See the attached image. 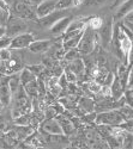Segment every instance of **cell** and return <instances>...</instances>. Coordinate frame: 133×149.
<instances>
[{
    "label": "cell",
    "instance_id": "4dcf8cb0",
    "mask_svg": "<svg viewBox=\"0 0 133 149\" xmlns=\"http://www.w3.org/2000/svg\"><path fill=\"white\" fill-rule=\"evenodd\" d=\"M124 94H125V95H124L125 104L128 105V106H132V107H133V88L127 90Z\"/></svg>",
    "mask_w": 133,
    "mask_h": 149
},
{
    "label": "cell",
    "instance_id": "ab89813d",
    "mask_svg": "<svg viewBox=\"0 0 133 149\" xmlns=\"http://www.w3.org/2000/svg\"><path fill=\"white\" fill-rule=\"evenodd\" d=\"M0 8H3V10H5V11H8V12H10L8 6H7V4L5 3V0H0Z\"/></svg>",
    "mask_w": 133,
    "mask_h": 149
},
{
    "label": "cell",
    "instance_id": "277c9868",
    "mask_svg": "<svg viewBox=\"0 0 133 149\" xmlns=\"http://www.w3.org/2000/svg\"><path fill=\"white\" fill-rule=\"evenodd\" d=\"M34 35L30 33V32H23V33H19L15 37H12L11 40V43H10V49L11 50H20V49H24V48H28L29 44L34 41Z\"/></svg>",
    "mask_w": 133,
    "mask_h": 149
},
{
    "label": "cell",
    "instance_id": "9a60e30c",
    "mask_svg": "<svg viewBox=\"0 0 133 149\" xmlns=\"http://www.w3.org/2000/svg\"><path fill=\"white\" fill-rule=\"evenodd\" d=\"M46 88H47L48 92H49L52 95H54V97L60 95L63 87H61V86H60V84H59V78H56V77H52L49 80H48Z\"/></svg>",
    "mask_w": 133,
    "mask_h": 149
},
{
    "label": "cell",
    "instance_id": "f35d334b",
    "mask_svg": "<svg viewBox=\"0 0 133 149\" xmlns=\"http://www.w3.org/2000/svg\"><path fill=\"white\" fill-rule=\"evenodd\" d=\"M124 1H125V0H114L113 4H112V7H113V8H118Z\"/></svg>",
    "mask_w": 133,
    "mask_h": 149
},
{
    "label": "cell",
    "instance_id": "7c38bea8",
    "mask_svg": "<svg viewBox=\"0 0 133 149\" xmlns=\"http://www.w3.org/2000/svg\"><path fill=\"white\" fill-rule=\"evenodd\" d=\"M133 11V0H125V1L116 8V13H115V19H122L125 18L128 13Z\"/></svg>",
    "mask_w": 133,
    "mask_h": 149
},
{
    "label": "cell",
    "instance_id": "7bdbcfd3",
    "mask_svg": "<svg viewBox=\"0 0 133 149\" xmlns=\"http://www.w3.org/2000/svg\"><path fill=\"white\" fill-rule=\"evenodd\" d=\"M3 107H4V105L1 104V102H0V112H1V110H3Z\"/></svg>",
    "mask_w": 133,
    "mask_h": 149
},
{
    "label": "cell",
    "instance_id": "484cf974",
    "mask_svg": "<svg viewBox=\"0 0 133 149\" xmlns=\"http://www.w3.org/2000/svg\"><path fill=\"white\" fill-rule=\"evenodd\" d=\"M87 86H88V90H89L92 94H99L100 91H101V87H102L101 82L96 81V80H91V81H89Z\"/></svg>",
    "mask_w": 133,
    "mask_h": 149
},
{
    "label": "cell",
    "instance_id": "d6a6232c",
    "mask_svg": "<svg viewBox=\"0 0 133 149\" xmlns=\"http://www.w3.org/2000/svg\"><path fill=\"white\" fill-rule=\"evenodd\" d=\"M8 16H10L8 11H5L3 8H0V26H5Z\"/></svg>",
    "mask_w": 133,
    "mask_h": 149
},
{
    "label": "cell",
    "instance_id": "52a82bcc",
    "mask_svg": "<svg viewBox=\"0 0 133 149\" xmlns=\"http://www.w3.org/2000/svg\"><path fill=\"white\" fill-rule=\"evenodd\" d=\"M65 16H67L66 10H54L52 13L47 15L43 18H40L39 22H40V25L42 28H51L54 23H56L60 18H63Z\"/></svg>",
    "mask_w": 133,
    "mask_h": 149
},
{
    "label": "cell",
    "instance_id": "44dd1931",
    "mask_svg": "<svg viewBox=\"0 0 133 149\" xmlns=\"http://www.w3.org/2000/svg\"><path fill=\"white\" fill-rule=\"evenodd\" d=\"M7 86H8V88H10V92L11 94L13 95L17 93V91L19 90L20 87V80H19V75H17V74H15V75H12L10 77L8 81H7Z\"/></svg>",
    "mask_w": 133,
    "mask_h": 149
},
{
    "label": "cell",
    "instance_id": "f546056e",
    "mask_svg": "<svg viewBox=\"0 0 133 149\" xmlns=\"http://www.w3.org/2000/svg\"><path fill=\"white\" fill-rule=\"evenodd\" d=\"M12 56V50L10 48H5V49H0V60L3 62L10 60Z\"/></svg>",
    "mask_w": 133,
    "mask_h": 149
},
{
    "label": "cell",
    "instance_id": "6da1fadb",
    "mask_svg": "<svg viewBox=\"0 0 133 149\" xmlns=\"http://www.w3.org/2000/svg\"><path fill=\"white\" fill-rule=\"evenodd\" d=\"M99 33L96 30L89 28L88 25L85 26L82 35V38L77 45V50L79 52V54L83 55H90L94 50L99 42Z\"/></svg>",
    "mask_w": 133,
    "mask_h": 149
},
{
    "label": "cell",
    "instance_id": "8d00e7d4",
    "mask_svg": "<svg viewBox=\"0 0 133 149\" xmlns=\"http://www.w3.org/2000/svg\"><path fill=\"white\" fill-rule=\"evenodd\" d=\"M28 68H29V69L35 74V75H39V74L43 70V68H44V67H43L42 65H40V66H30V67H28Z\"/></svg>",
    "mask_w": 133,
    "mask_h": 149
},
{
    "label": "cell",
    "instance_id": "f1b7e54d",
    "mask_svg": "<svg viewBox=\"0 0 133 149\" xmlns=\"http://www.w3.org/2000/svg\"><path fill=\"white\" fill-rule=\"evenodd\" d=\"M78 57H80V54H79V52L77 50V48H76V49H71V50L66 52V54H65V60H67V61L76 60V58H78Z\"/></svg>",
    "mask_w": 133,
    "mask_h": 149
},
{
    "label": "cell",
    "instance_id": "7402d4cb",
    "mask_svg": "<svg viewBox=\"0 0 133 149\" xmlns=\"http://www.w3.org/2000/svg\"><path fill=\"white\" fill-rule=\"evenodd\" d=\"M114 0H83V4L84 6H88V7H92V8H99L102 7L104 5H107L108 3H112Z\"/></svg>",
    "mask_w": 133,
    "mask_h": 149
},
{
    "label": "cell",
    "instance_id": "d6986e66",
    "mask_svg": "<svg viewBox=\"0 0 133 149\" xmlns=\"http://www.w3.org/2000/svg\"><path fill=\"white\" fill-rule=\"evenodd\" d=\"M12 94L10 92V88L7 85H1L0 86V102L4 106H7L11 103Z\"/></svg>",
    "mask_w": 133,
    "mask_h": 149
},
{
    "label": "cell",
    "instance_id": "ba28073f",
    "mask_svg": "<svg viewBox=\"0 0 133 149\" xmlns=\"http://www.w3.org/2000/svg\"><path fill=\"white\" fill-rule=\"evenodd\" d=\"M56 10V0H42V3L36 7V17L37 19L46 17L47 15L52 13V12Z\"/></svg>",
    "mask_w": 133,
    "mask_h": 149
},
{
    "label": "cell",
    "instance_id": "2e32d148",
    "mask_svg": "<svg viewBox=\"0 0 133 149\" xmlns=\"http://www.w3.org/2000/svg\"><path fill=\"white\" fill-rule=\"evenodd\" d=\"M56 119H58L59 123H60V127H61V129H63V131H64V135H70L72 131L75 130L73 123H72L71 119L67 118L66 116H64V115H58V116H56Z\"/></svg>",
    "mask_w": 133,
    "mask_h": 149
},
{
    "label": "cell",
    "instance_id": "ffe728a7",
    "mask_svg": "<svg viewBox=\"0 0 133 149\" xmlns=\"http://www.w3.org/2000/svg\"><path fill=\"white\" fill-rule=\"evenodd\" d=\"M35 79H37V77H36L29 68L22 69V72L19 74V80H20V85L22 86L28 84V82H30V81H32V80H35Z\"/></svg>",
    "mask_w": 133,
    "mask_h": 149
},
{
    "label": "cell",
    "instance_id": "60d3db41",
    "mask_svg": "<svg viewBox=\"0 0 133 149\" xmlns=\"http://www.w3.org/2000/svg\"><path fill=\"white\" fill-rule=\"evenodd\" d=\"M125 20H126V22H129V23H132V24H133V11L125 17Z\"/></svg>",
    "mask_w": 133,
    "mask_h": 149
},
{
    "label": "cell",
    "instance_id": "e0dca14e",
    "mask_svg": "<svg viewBox=\"0 0 133 149\" xmlns=\"http://www.w3.org/2000/svg\"><path fill=\"white\" fill-rule=\"evenodd\" d=\"M23 88L25 91V93L28 94V97L35 99L39 97V82H37V79H35L25 85H23Z\"/></svg>",
    "mask_w": 133,
    "mask_h": 149
},
{
    "label": "cell",
    "instance_id": "cb8c5ba5",
    "mask_svg": "<svg viewBox=\"0 0 133 149\" xmlns=\"http://www.w3.org/2000/svg\"><path fill=\"white\" fill-rule=\"evenodd\" d=\"M15 142H16V141L12 140V139H10L7 135L0 136V149H12V148L16 146Z\"/></svg>",
    "mask_w": 133,
    "mask_h": 149
},
{
    "label": "cell",
    "instance_id": "836d02e7",
    "mask_svg": "<svg viewBox=\"0 0 133 149\" xmlns=\"http://www.w3.org/2000/svg\"><path fill=\"white\" fill-rule=\"evenodd\" d=\"M11 37L5 35L3 37H0V49H5V48H8L10 47V43H11Z\"/></svg>",
    "mask_w": 133,
    "mask_h": 149
},
{
    "label": "cell",
    "instance_id": "b9f144b4",
    "mask_svg": "<svg viewBox=\"0 0 133 149\" xmlns=\"http://www.w3.org/2000/svg\"><path fill=\"white\" fill-rule=\"evenodd\" d=\"M6 35V29L5 26H0V37H3Z\"/></svg>",
    "mask_w": 133,
    "mask_h": 149
},
{
    "label": "cell",
    "instance_id": "e575fe53",
    "mask_svg": "<svg viewBox=\"0 0 133 149\" xmlns=\"http://www.w3.org/2000/svg\"><path fill=\"white\" fill-rule=\"evenodd\" d=\"M121 128H122L124 130H126V131L133 134V119H131V120H126V123L124 122V123L121 124Z\"/></svg>",
    "mask_w": 133,
    "mask_h": 149
},
{
    "label": "cell",
    "instance_id": "8992f818",
    "mask_svg": "<svg viewBox=\"0 0 133 149\" xmlns=\"http://www.w3.org/2000/svg\"><path fill=\"white\" fill-rule=\"evenodd\" d=\"M113 32H114V25H113L112 18H107L106 20H103L102 26L100 28V30H97L99 38H101V41L103 42L104 45H108L112 42Z\"/></svg>",
    "mask_w": 133,
    "mask_h": 149
},
{
    "label": "cell",
    "instance_id": "30bf717a",
    "mask_svg": "<svg viewBox=\"0 0 133 149\" xmlns=\"http://www.w3.org/2000/svg\"><path fill=\"white\" fill-rule=\"evenodd\" d=\"M49 48H51V41L49 40H34L28 47L29 50L31 53H35V54L44 53Z\"/></svg>",
    "mask_w": 133,
    "mask_h": 149
},
{
    "label": "cell",
    "instance_id": "d590c367",
    "mask_svg": "<svg viewBox=\"0 0 133 149\" xmlns=\"http://www.w3.org/2000/svg\"><path fill=\"white\" fill-rule=\"evenodd\" d=\"M127 87L133 88V66L128 68V79H127Z\"/></svg>",
    "mask_w": 133,
    "mask_h": 149
},
{
    "label": "cell",
    "instance_id": "4316f807",
    "mask_svg": "<svg viewBox=\"0 0 133 149\" xmlns=\"http://www.w3.org/2000/svg\"><path fill=\"white\" fill-rule=\"evenodd\" d=\"M15 123L17 125H30V115L24 113L18 118H15Z\"/></svg>",
    "mask_w": 133,
    "mask_h": 149
},
{
    "label": "cell",
    "instance_id": "83f0119b",
    "mask_svg": "<svg viewBox=\"0 0 133 149\" xmlns=\"http://www.w3.org/2000/svg\"><path fill=\"white\" fill-rule=\"evenodd\" d=\"M44 118H54L58 116V111H56V106H48L44 112H43Z\"/></svg>",
    "mask_w": 133,
    "mask_h": 149
},
{
    "label": "cell",
    "instance_id": "5bb4252c",
    "mask_svg": "<svg viewBox=\"0 0 133 149\" xmlns=\"http://www.w3.org/2000/svg\"><path fill=\"white\" fill-rule=\"evenodd\" d=\"M68 69H70L72 73H73V74H76V77L78 78V77L82 75L84 72H85V63H84L83 60H82L80 57H78V58H76V60L70 61Z\"/></svg>",
    "mask_w": 133,
    "mask_h": 149
},
{
    "label": "cell",
    "instance_id": "8fae6325",
    "mask_svg": "<svg viewBox=\"0 0 133 149\" xmlns=\"http://www.w3.org/2000/svg\"><path fill=\"white\" fill-rule=\"evenodd\" d=\"M110 90H112V98L113 100H119V99H121L124 97V92H125V87L122 86L121 81L120 79L115 75L114 77V80L110 85Z\"/></svg>",
    "mask_w": 133,
    "mask_h": 149
},
{
    "label": "cell",
    "instance_id": "74e56055",
    "mask_svg": "<svg viewBox=\"0 0 133 149\" xmlns=\"http://www.w3.org/2000/svg\"><path fill=\"white\" fill-rule=\"evenodd\" d=\"M29 6H31V7H34V8H36L41 3H42V0H24Z\"/></svg>",
    "mask_w": 133,
    "mask_h": 149
},
{
    "label": "cell",
    "instance_id": "603a6c76",
    "mask_svg": "<svg viewBox=\"0 0 133 149\" xmlns=\"http://www.w3.org/2000/svg\"><path fill=\"white\" fill-rule=\"evenodd\" d=\"M118 110L120 111V113H121V116L124 118V122L133 119V107L132 106H128V105L125 104Z\"/></svg>",
    "mask_w": 133,
    "mask_h": 149
},
{
    "label": "cell",
    "instance_id": "d4e9b609",
    "mask_svg": "<svg viewBox=\"0 0 133 149\" xmlns=\"http://www.w3.org/2000/svg\"><path fill=\"white\" fill-rule=\"evenodd\" d=\"M102 24H103V19L102 18H100V17H92V18H90L89 20H88V23H87V25L89 26V28H91V29H94V30H100V28L102 26Z\"/></svg>",
    "mask_w": 133,
    "mask_h": 149
},
{
    "label": "cell",
    "instance_id": "5b68a950",
    "mask_svg": "<svg viewBox=\"0 0 133 149\" xmlns=\"http://www.w3.org/2000/svg\"><path fill=\"white\" fill-rule=\"evenodd\" d=\"M40 130H41V132L49 134V135H64V131H63L61 127H60V123L56 119V117L44 118L41 122Z\"/></svg>",
    "mask_w": 133,
    "mask_h": 149
},
{
    "label": "cell",
    "instance_id": "7a4b0ae2",
    "mask_svg": "<svg viewBox=\"0 0 133 149\" xmlns=\"http://www.w3.org/2000/svg\"><path fill=\"white\" fill-rule=\"evenodd\" d=\"M95 123L97 125L121 127V124L124 123V118L119 110H110L97 113V116H95Z\"/></svg>",
    "mask_w": 133,
    "mask_h": 149
},
{
    "label": "cell",
    "instance_id": "9c48e42d",
    "mask_svg": "<svg viewBox=\"0 0 133 149\" xmlns=\"http://www.w3.org/2000/svg\"><path fill=\"white\" fill-rule=\"evenodd\" d=\"M73 20V18H72L71 16H65L63 18H60L56 23H54L53 25L49 28L51 29V33L54 35V36H59L61 33H65L66 29L68 28L70 23Z\"/></svg>",
    "mask_w": 133,
    "mask_h": 149
},
{
    "label": "cell",
    "instance_id": "4fadbf2b",
    "mask_svg": "<svg viewBox=\"0 0 133 149\" xmlns=\"http://www.w3.org/2000/svg\"><path fill=\"white\" fill-rule=\"evenodd\" d=\"M79 109L84 113H92L95 112V100L89 97H82L78 102Z\"/></svg>",
    "mask_w": 133,
    "mask_h": 149
},
{
    "label": "cell",
    "instance_id": "1f68e13d",
    "mask_svg": "<svg viewBox=\"0 0 133 149\" xmlns=\"http://www.w3.org/2000/svg\"><path fill=\"white\" fill-rule=\"evenodd\" d=\"M64 77H65V79H66V81L67 82H71V84H75L76 81H77V77H76V74H73L70 69H67V70H65L64 72Z\"/></svg>",
    "mask_w": 133,
    "mask_h": 149
},
{
    "label": "cell",
    "instance_id": "ac0fdd59",
    "mask_svg": "<svg viewBox=\"0 0 133 149\" xmlns=\"http://www.w3.org/2000/svg\"><path fill=\"white\" fill-rule=\"evenodd\" d=\"M83 0H56V10H66L70 7L80 6Z\"/></svg>",
    "mask_w": 133,
    "mask_h": 149
},
{
    "label": "cell",
    "instance_id": "3957f363",
    "mask_svg": "<svg viewBox=\"0 0 133 149\" xmlns=\"http://www.w3.org/2000/svg\"><path fill=\"white\" fill-rule=\"evenodd\" d=\"M5 29H6V35L12 38V37H15L19 33L25 32L28 29V24H27L25 19H22L19 17L10 15L7 18V22L5 24Z\"/></svg>",
    "mask_w": 133,
    "mask_h": 149
}]
</instances>
